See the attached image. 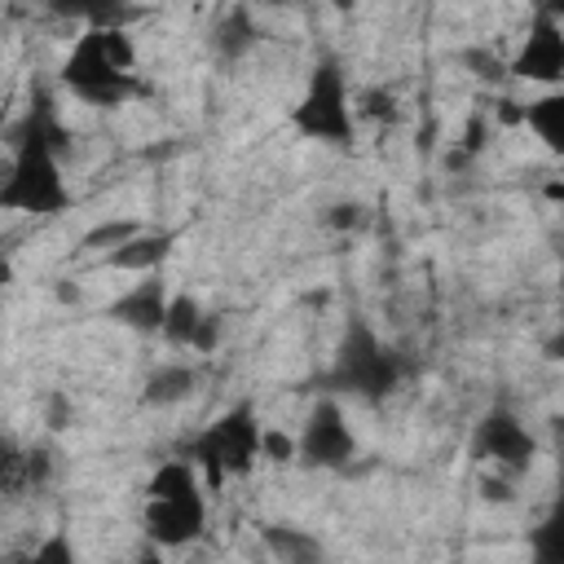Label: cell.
Masks as SVG:
<instances>
[{"instance_id": "cell-1", "label": "cell", "mask_w": 564, "mask_h": 564, "mask_svg": "<svg viewBox=\"0 0 564 564\" xmlns=\"http://www.w3.org/2000/svg\"><path fill=\"white\" fill-rule=\"evenodd\" d=\"M70 145V128L62 123L57 97L48 84H35L26 110L9 123V163L0 181V207L22 216H57L75 203L62 154Z\"/></svg>"}, {"instance_id": "cell-13", "label": "cell", "mask_w": 564, "mask_h": 564, "mask_svg": "<svg viewBox=\"0 0 564 564\" xmlns=\"http://www.w3.org/2000/svg\"><path fill=\"white\" fill-rule=\"evenodd\" d=\"M172 247H176V234H167V229H141L137 238H128L119 251H110V256H101V260H106V269L150 278V273L163 269V260L172 256Z\"/></svg>"}, {"instance_id": "cell-17", "label": "cell", "mask_w": 564, "mask_h": 564, "mask_svg": "<svg viewBox=\"0 0 564 564\" xmlns=\"http://www.w3.org/2000/svg\"><path fill=\"white\" fill-rule=\"evenodd\" d=\"M256 40H260V35H256V22H251L247 9H229V13L216 22V31H212V48H216L225 62H238L242 53H251Z\"/></svg>"}, {"instance_id": "cell-5", "label": "cell", "mask_w": 564, "mask_h": 564, "mask_svg": "<svg viewBox=\"0 0 564 564\" xmlns=\"http://www.w3.org/2000/svg\"><path fill=\"white\" fill-rule=\"evenodd\" d=\"M264 432L269 427L260 423L256 401H234L225 414H216L207 427H198L181 454L203 471L207 489L216 494L220 485L256 471V463L264 458Z\"/></svg>"}, {"instance_id": "cell-19", "label": "cell", "mask_w": 564, "mask_h": 564, "mask_svg": "<svg viewBox=\"0 0 564 564\" xmlns=\"http://www.w3.org/2000/svg\"><path fill=\"white\" fill-rule=\"evenodd\" d=\"M264 458L269 463H295V436H286V432H264Z\"/></svg>"}, {"instance_id": "cell-18", "label": "cell", "mask_w": 564, "mask_h": 564, "mask_svg": "<svg viewBox=\"0 0 564 564\" xmlns=\"http://www.w3.org/2000/svg\"><path fill=\"white\" fill-rule=\"evenodd\" d=\"M9 564H84V560H79V546H75L70 529H48L35 546L9 555Z\"/></svg>"}, {"instance_id": "cell-2", "label": "cell", "mask_w": 564, "mask_h": 564, "mask_svg": "<svg viewBox=\"0 0 564 564\" xmlns=\"http://www.w3.org/2000/svg\"><path fill=\"white\" fill-rule=\"evenodd\" d=\"M57 84L62 93L97 110H119L137 101L145 93V75L132 35L123 26H79L57 66Z\"/></svg>"}, {"instance_id": "cell-6", "label": "cell", "mask_w": 564, "mask_h": 564, "mask_svg": "<svg viewBox=\"0 0 564 564\" xmlns=\"http://www.w3.org/2000/svg\"><path fill=\"white\" fill-rule=\"evenodd\" d=\"M286 123H291L295 137L317 141V145H330V150H348L357 141L361 115H357V97H352L348 70H344V62L335 53H322L308 66L304 93L291 106Z\"/></svg>"}, {"instance_id": "cell-10", "label": "cell", "mask_w": 564, "mask_h": 564, "mask_svg": "<svg viewBox=\"0 0 564 564\" xmlns=\"http://www.w3.org/2000/svg\"><path fill=\"white\" fill-rule=\"evenodd\" d=\"M167 304H172V291L159 273L150 278H137L128 291H119L101 313L137 335H163V322H167Z\"/></svg>"}, {"instance_id": "cell-3", "label": "cell", "mask_w": 564, "mask_h": 564, "mask_svg": "<svg viewBox=\"0 0 564 564\" xmlns=\"http://www.w3.org/2000/svg\"><path fill=\"white\" fill-rule=\"evenodd\" d=\"M410 375H414V357L388 344L370 326V317L352 313L344 322L330 366L322 370V397H352L361 405H383L392 392L410 383Z\"/></svg>"}, {"instance_id": "cell-15", "label": "cell", "mask_w": 564, "mask_h": 564, "mask_svg": "<svg viewBox=\"0 0 564 564\" xmlns=\"http://www.w3.org/2000/svg\"><path fill=\"white\" fill-rule=\"evenodd\" d=\"M260 542L278 564H326V546L300 524H260Z\"/></svg>"}, {"instance_id": "cell-16", "label": "cell", "mask_w": 564, "mask_h": 564, "mask_svg": "<svg viewBox=\"0 0 564 564\" xmlns=\"http://www.w3.org/2000/svg\"><path fill=\"white\" fill-rule=\"evenodd\" d=\"M194 383H198V370L189 361H167L145 379L141 405H176V401H185L194 392Z\"/></svg>"}, {"instance_id": "cell-12", "label": "cell", "mask_w": 564, "mask_h": 564, "mask_svg": "<svg viewBox=\"0 0 564 564\" xmlns=\"http://www.w3.org/2000/svg\"><path fill=\"white\" fill-rule=\"evenodd\" d=\"M524 555L529 564H564V432L555 441V485L551 502L538 516V524L524 533Z\"/></svg>"}, {"instance_id": "cell-9", "label": "cell", "mask_w": 564, "mask_h": 564, "mask_svg": "<svg viewBox=\"0 0 564 564\" xmlns=\"http://www.w3.org/2000/svg\"><path fill=\"white\" fill-rule=\"evenodd\" d=\"M507 70L516 79L542 84L546 93L564 88V18L555 9H538L529 18V31H524L516 57L507 62Z\"/></svg>"}, {"instance_id": "cell-20", "label": "cell", "mask_w": 564, "mask_h": 564, "mask_svg": "<svg viewBox=\"0 0 564 564\" xmlns=\"http://www.w3.org/2000/svg\"><path fill=\"white\" fill-rule=\"evenodd\" d=\"M542 357H546V361H555V366H564V308H560L555 330H551V335H546V344H542Z\"/></svg>"}, {"instance_id": "cell-7", "label": "cell", "mask_w": 564, "mask_h": 564, "mask_svg": "<svg viewBox=\"0 0 564 564\" xmlns=\"http://www.w3.org/2000/svg\"><path fill=\"white\" fill-rule=\"evenodd\" d=\"M467 454H471V463L480 471H489V480H485L489 494L485 498H511L507 489L520 476H529V467L538 458V436L529 432V423L516 410L494 405V410H485L476 419L471 441H467Z\"/></svg>"}, {"instance_id": "cell-21", "label": "cell", "mask_w": 564, "mask_h": 564, "mask_svg": "<svg viewBox=\"0 0 564 564\" xmlns=\"http://www.w3.org/2000/svg\"><path fill=\"white\" fill-rule=\"evenodd\" d=\"M132 564H172V560H167V551H159V546H141V551L132 555Z\"/></svg>"}, {"instance_id": "cell-14", "label": "cell", "mask_w": 564, "mask_h": 564, "mask_svg": "<svg viewBox=\"0 0 564 564\" xmlns=\"http://www.w3.org/2000/svg\"><path fill=\"white\" fill-rule=\"evenodd\" d=\"M516 119L542 141V150H551L555 159H564V88H551V93L533 97L529 106H520Z\"/></svg>"}, {"instance_id": "cell-11", "label": "cell", "mask_w": 564, "mask_h": 564, "mask_svg": "<svg viewBox=\"0 0 564 564\" xmlns=\"http://www.w3.org/2000/svg\"><path fill=\"white\" fill-rule=\"evenodd\" d=\"M163 339L172 348H189V352H212L220 344V317L212 308H203L198 295L189 291H172L167 304V322H163Z\"/></svg>"}, {"instance_id": "cell-4", "label": "cell", "mask_w": 564, "mask_h": 564, "mask_svg": "<svg viewBox=\"0 0 564 564\" xmlns=\"http://www.w3.org/2000/svg\"><path fill=\"white\" fill-rule=\"evenodd\" d=\"M207 516H212L207 480L185 454L163 458L145 476V485H141V533H145V546L185 551L207 533Z\"/></svg>"}, {"instance_id": "cell-8", "label": "cell", "mask_w": 564, "mask_h": 564, "mask_svg": "<svg viewBox=\"0 0 564 564\" xmlns=\"http://www.w3.org/2000/svg\"><path fill=\"white\" fill-rule=\"evenodd\" d=\"M357 458V432L344 414L339 397H317V405L304 414L295 432V463L313 471H339Z\"/></svg>"}]
</instances>
